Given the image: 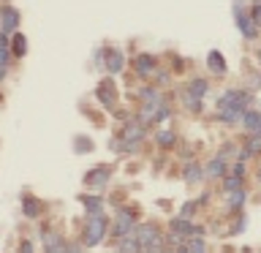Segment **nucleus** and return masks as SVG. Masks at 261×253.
<instances>
[{
    "instance_id": "3",
    "label": "nucleus",
    "mask_w": 261,
    "mask_h": 253,
    "mask_svg": "<svg viewBox=\"0 0 261 253\" xmlns=\"http://www.w3.org/2000/svg\"><path fill=\"white\" fill-rule=\"evenodd\" d=\"M134 234L139 237V242H142V245L163 242V237H161V232H158V226H155V223H139L134 229Z\"/></svg>"
},
{
    "instance_id": "23",
    "label": "nucleus",
    "mask_w": 261,
    "mask_h": 253,
    "mask_svg": "<svg viewBox=\"0 0 261 253\" xmlns=\"http://www.w3.org/2000/svg\"><path fill=\"white\" fill-rule=\"evenodd\" d=\"M139 95H142L144 104H163V101H161V93H158V90H155L152 85L142 87V93H139Z\"/></svg>"
},
{
    "instance_id": "18",
    "label": "nucleus",
    "mask_w": 261,
    "mask_h": 253,
    "mask_svg": "<svg viewBox=\"0 0 261 253\" xmlns=\"http://www.w3.org/2000/svg\"><path fill=\"white\" fill-rule=\"evenodd\" d=\"M155 68V57L152 55H139L136 57V73L139 77H150Z\"/></svg>"
},
{
    "instance_id": "39",
    "label": "nucleus",
    "mask_w": 261,
    "mask_h": 253,
    "mask_svg": "<svg viewBox=\"0 0 261 253\" xmlns=\"http://www.w3.org/2000/svg\"><path fill=\"white\" fill-rule=\"evenodd\" d=\"M163 253H177V250L171 248V245H163Z\"/></svg>"
},
{
    "instance_id": "31",
    "label": "nucleus",
    "mask_w": 261,
    "mask_h": 253,
    "mask_svg": "<svg viewBox=\"0 0 261 253\" xmlns=\"http://www.w3.org/2000/svg\"><path fill=\"white\" fill-rule=\"evenodd\" d=\"M185 106H188L191 112H199V109H201V101H199V98H193V95H188V93H185Z\"/></svg>"
},
{
    "instance_id": "36",
    "label": "nucleus",
    "mask_w": 261,
    "mask_h": 253,
    "mask_svg": "<svg viewBox=\"0 0 261 253\" xmlns=\"http://www.w3.org/2000/svg\"><path fill=\"white\" fill-rule=\"evenodd\" d=\"M231 174H240V177H245V163H242V161H237L234 166H231Z\"/></svg>"
},
{
    "instance_id": "6",
    "label": "nucleus",
    "mask_w": 261,
    "mask_h": 253,
    "mask_svg": "<svg viewBox=\"0 0 261 253\" xmlns=\"http://www.w3.org/2000/svg\"><path fill=\"white\" fill-rule=\"evenodd\" d=\"M16 24H19V11L14 6L0 8V33H14Z\"/></svg>"
},
{
    "instance_id": "4",
    "label": "nucleus",
    "mask_w": 261,
    "mask_h": 253,
    "mask_svg": "<svg viewBox=\"0 0 261 253\" xmlns=\"http://www.w3.org/2000/svg\"><path fill=\"white\" fill-rule=\"evenodd\" d=\"M134 229H136V218L128 210H120L117 218H114V234L125 237V234H134Z\"/></svg>"
},
{
    "instance_id": "24",
    "label": "nucleus",
    "mask_w": 261,
    "mask_h": 253,
    "mask_svg": "<svg viewBox=\"0 0 261 253\" xmlns=\"http://www.w3.org/2000/svg\"><path fill=\"white\" fill-rule=\"evenodd\" d=\"M11 49H14V55H16V57H22L24 52H28V38H24L22 33H16L14 41H11Z\"/></svg>"
},
{
    "instance_id": "22",
    "label": "nucleus",
    "mask_w": 261,
    "mask_h": 253,
    "mask_svg": "<svg viewBox=\"0 0 261 253\" xmlns=\"http://www.w3.org/2000/svg\"><path fill=\"white\" fill-rule=\"evenodd\" d=\"M245 185V177H240V174H226L223 177V191L228 193V191H240V188Z\"/></svg>"
},
{
    "instance_id": "10",
    "label": "nucleus",
    "mask_w": 261,
    "mask_h": 253,
    "mask_svg": "<svg viewBox=\"0 0 261 253\" xmlns=\"http://www.w3.org/2000/svg\"><path fill=\"white\" fill-rule=\"evenodd\" d=\"M106 68H109V73H120L125 68V55L120 49H106Z\"/></svg>"
},
{
    "instance_id": "42",
    "label": "nucleus",
    "mask_w": 261,
    "mask_h": 253,
    "mask_svg": "<svg viewBox=\"0 0 261 253\" xmlns=\"http://www.w3.org/2000/svg\"><path fill=\"white\" fill-rule=\"evenodd\" d=\"M258 63H261V49H258Z\"/></svg>"
},
{
    "instance_id": "15",
    "label": "nucleus",
    "mask_w": 261,
    "mask_h": 253,
    "mask_svg": "<svg viewBox=\"0 0 261 253\" xmlns=\"http://www.w3.org/2000/svg\"><path fill=\"white\" fill-rule=\"evenodd\" d=\"M245 201H248V193H245V188H240V191H228V193H226V204H228V210H231V212L242 210V207H245Z\"/></svg>"
},
{
    "instance_id": "21",
    "label": "nucleus",
    "mask_w": 261,
    "mask_h": 253,
    "mask_svg": "<svg viewBox=\"0 0 261 253\" xmlns=\"http://www.w3.org/2000/svg\"><path fill=\"white\" fill-rule=\"evenodd\" d=\"M79 201L87 207V212H101L103 210V199H101V196H79Z\"/></svg>"
},
{
    "instance_id": "8",
    "label": "nucleus",
    "mask_w": 261,
    "mask_h": 253,
    "mask_svg": "<svg viewBox=\"0 0 261 253\" xmlns=\"http://www.w3.org/2000/svg\"><path fill=\"white\" fill-rule=\"evenodd\" d=\"M207 68H210L212 73H218V77H226L228 65H226V57H223V52L212 49V52L207 55Z\"/></svg>"
},
{
    "instance_id": "29",
    "label": "nucleus",
    "mask_w": 261,
    "mask_h": 253,
    "mask_svg": "<svg viewBox=\"0 0 261 253\" xmlns=\"http://www.w3.org/2000/svg\"><path fill=\"white\" fill-rule=\"evenodd\" d=\"M196 207H199V201H185L182 210H179V215H182V218H191L193 212H196Z\"/></svg>"
},
{
    "instance_id": "40",
    "label": "nucleus",
    "mask_w": 261,
    "mask_h": 253,
    "mask_svg": "<svg viewBox=\"0 0 261 253\" xmlns=\"http://www.w3.org/2000/svg\"><path fill=\"white\" fill-rule=\"evenodd\" d=\"M256 180L261 183V161H258V171H256Z\"/></svg>"
},
{
    "instance_id": "17",
    "label": "nucleus",
    "mask_w": 261,
    "mask_h": 253,
    "mask_svg": "<svg viewBox=\"0 0 261 253\" xmlns=\"http://www.w3.org/2000/svg\"><path fill=\"white\" fill-rule=\"evenodd\" d=\"M155 142H158L163 150H169V147L177 144V134L171 128H161V131H155Z\"/></svg>"
},
{
    "instance_id": "11",
    "label": "nucleus",
    "mask_w": 261,
    "mask_h": 253,
    "mask_svg": "<svg viewBox=\"0 0 261 253\" xmlns=\"http://www.w3.org/2000/svg\"><path fill=\"white\" fill-rule=\"evenodd\" d=\"M237 28H240V33L245 38H256L258 36V24L250 19V16H242L240 11H237Z\"/></svg>"
},
{
    "instance_id": "7",
    "label": "nucleus",
    "mask_w": 261,
    "mask_h": 253,
    "mask_svg": "<svg viewBox=\"0 0 261 253\" xmlns=\"http://www.w3.org/2000/svg\"><path fill=\"white\" fill-rule=\"evenodd\" d=\"M226 174H228V166H226V161L220 158V155H218V158H212L207 166H204V177H207V180H223Z\"/></svg>"
},
{
    "instance_id": "30",
    "label": "nucleus",
    "mask_w": 261,
    "mask_h": 253,
    "mask_svg": "<svg viewBox=\"0 0 261 253\" xmlns=\"http://www.w3.org/2000/svg\"><path fill=\"white\" fill-rule=\"evenodd\" d=\"M169 117H171V109H169L166 104H161V106H158V112H155V122H161V120H169Z\"/></svg>"
},
{
    "instance_id": "38",
    "label": "nucleus",
    "mask_w": 261,
    "mask_h": 253,
    "mask_svg": "<svg viewBox=\"0 0 261 253\" xmlns=\"http://www.w3.org/2000/svg\"><path fill=\"white\" fill-rule=\"evenodd\" d=\"M174 250H177V253H191V250H188V245H185V242H182V245H177Z\"/></svg>"
},
{
    "instance_id": "26",
    "label": "nucleus",
    "mask_w": 261,
    "mask_h": 253,
    "mask_svg": "<svg viewBox=\"0 0 261 253\" xmlns=\"http://www.w3.org/2000/svg\"><path fill=\"white\" fill-rule=\"evenodd\" d=\"M98 98H101L103 106H112V104H114V90L109 87V93H106V85H101V90H98Z\"/></svg>"
},
{
    "instance_id": "41",
    "label": "nucleus",
    "mask_w": 261,
    "mask_h": 253,
    "mask_svg": "<svg viewBox=\"0 0 261 253\" xmlns=\"http://www.w3.org/2000/svg\"><path fill=\"white\" fill-rule=\"evenodd\" d=\"M6 77V68H3V65H0V79H3Z\"/></svg>"
},
{
    "instance_id": "16",
    "label": "nucleus",
    "mask_w": 261,
    "mask_h": 253,
    "mask_svg": "<svg viewBox=\"0 0 261 253\" xmlns=\"http://www.w3.org/2000/svg\"><path fill=\"white\" fill-rule=\"evenodd\" d=\"M122 139H125V142H142L144 139V125H139V122H128L125 128H122Z\"/></svg>"
},
{
    "instance_id": "28",
    "label": "nucleus",
    "mask_w": 261,
    "mask_h": 253,
    "mask_svg": "<svg viewBox=\"0 0 261 253\" xmlns=\"http://www.w3.org/2000/svg\"><path fill=\"white\" fill-rule=\"evenodd\" d=\"M237 153H240V147L228 142V144H223V147H220V153H218V155H220V158L226 161V158H231V155H237Z\"/></svg>"
},
{
    "instance_id": "5",
    "label": "nucleus",
    "mask_w": 261,
    "mask_h": 253,
    "mask_svg": "<svg viewBox=\"0 0 261 253\" xmlns=\"http://www.w3.org/2000/svg\"><path fill=\"white\" fill-rule=\"evenodd\" d=\"M169 229L174 234H179V237H193V234H201V229H196L193 223H191V218H182V215H177V218H171L169 220Z\"/></svg>"
},
{
    "instance_id": "37",
    "label": "nucleus",
    "mask_w": 261,
    "mask_h": 253,
    "mask_svg": "<svg viewBox=\"0 0 261 253\" xmlns=\"http://www.w3.org/2000/svg\"><path fill=\"white\" fill-rule=\"evenodd\" d=\"M19 253H33V242L30 240H22L19 242Z\"/></svg>"
},
{
    "instance_id": "35",
    "label": "nucleus",
    "mask_w": 261,
    "mask_h": 253,
    "mask_svg": "<svg viewBox=\"0 0 261 253\" xmlns=\"http://www.w3.org/2000/svg\"><path fill=\"white\" fill-rule=\"evenodd\" d=\"M245 226H248V220H245V215H240V220L234 223V229H231V232H234V234H237V232H245Z\"/></svg>"
},
{
    "instance_id": "14",
    "label": "nucleus",
    "mask_w": 261,
    "mask_h": 253,
    "mask_svg": "<svg viewBox=\"0 0 261 253\" xmlns=\"http://www.w3.org/2000/svg\"><path fill=\"white\" fill-rule=\"evenodd\" d=\"M41 210H44V207H41V201L36 199V196H28V193L22 196V212H24V218H38Z\"/></svg>"
},
{
    "instance_id": "19",
    "label": "nucleus",
    "mask_w": 261,
    "mask_h": 253,
    "mask_svg": "<svg viewBox=\"0 0 261 253\" xmlns=\"http://www.w3.org/2000/svg\"><path fill=\"white\" fill-rule=\"evenodd\" d=\"M207 90H210V82L207 79H191V85H188V95H193V98H201L207 95Z\"/></svg>"
},
{
    "instance_id": "25",
    "label": "nucleus",
    "mask_w": 261,
    "mask_h": 253,
    "mask_svg": "<svg viewBox=\"0 0 261 253\" xmlns=\"http://www.w3.org/2000/svg\"><path fill=\"white\" fill-rule=\"evenodd\" d=\"M245 150H248L250 155H258V153H261V136L250 134V139H248V142H245Z\"/></svg>"
},
{
    "instance_id": "33",
    "label": "nucleus",
    "mask_w": 261,
    "mask_h": 253,
    "mask_svg": "<svg viewBox=\"0 0 261 253\" xmlns=\"http://www.w3.org/2000/svg\"><path fill=\"white\" fill-rule=\"evenodd\" d=\"M46 253H68V242H57V245H52V248H46Z\"/></svg>"
},
{
    "instance_id": "34",
    "label": "nucleus",
    "mask_w": 261,
    "mask_h": 253,
    "mask_svg": "<svg viewBox=\"0 0 261 253\" xmlns=\"http://www.w3.org/2000/svg\"><path fill=\"white\" fill-rule=\"evenodd\" d=\"M250 19H253V22H256L258 28H261V3H256V6H253V11H250Z\"/></svg>"
},
{
    "instance_id": "27",
    "label": "nucleus",
    "mask_w": 261,
    "mask_h": 253,
    "mask_svg": "<svg viewBox=\"0 0 261 253\" xmlns=\"http://www.w3.org/2000/svg\"><path fill=\"white\" fill-rule=\"evenodd\" d=\"M73 147H76V153H90V150H93V142H90V139H85V136H76Z\"/></svg>"
},
{
    "instance_id": "32",
    "label": "nucleus",
    "mask_w": 261,
    "mask_h": 253,
    "mask_svg": "<svg viewBox=\"0 0 261 253\" xmlns=\"http://www.w3.org/2000/svg\"><path fill=\"white\" fill-rule=\"evenodd\" d=\"M142 253H163V242H152V245H142Z\"/></svg>"
},
{
    "instance_id": "2",
    "label": "nucleus",
    "mask_w": 261,
    "mask_h": 253,
    "mask_svg": "<svg viewBox=\"0 0 261 253\" xmlns=\"http://www.w3.org/2000/svg\"><path fill=\"white\" fill-rule=\"evenodd\" d=\"M106 229H109V218L101 212H90L87 215V226H85V237H82V245H87V248H95L98 242L106 237Z\"/></svg>"
},
{
    "instance_id": "1",
    "label": "nucleus",
    "mask_w": 261,
    "mask_h": 253,
    "mask_svg": "<svg viewBox=\"0 0 261 253\" xmlns=\"http://www.w3.org/2000/svg\"><path fill=\"white\" fill-rule=\"evenodd\" d=\"M250 93L248 90H240V87H231L226 90L223 95L218 98V120L220 122H240L242 114L250 109Z\"/></svg>"
},
{
    "instance_id": "20",
    "label": "nucleus",
    "mask_w": 261,
    "mask_h": 253,
    "mask_svg": "<svg viewBox=\"0 0 261 253\" xmlns=\"http://www.w3.org/2000/svg\"><path fill=\"white\" fill-rule=\"evenodd\" d=\"M188 250L191 253H210V248H207V240H204L201 234H193V237H188Z\"/></svg>"
},
{
    "instance_id": "13",
    "label": "nucleus",
    "mask_w": 261,
    "mask_h": 253,
    "mask_svg": "<svg viewBox=\"0 0 261 253\" xmlns=\"http://www.w3.org/2000/svg\"><path fill=\"white\" fill-rule=\"evenodd\" d=\"M117 253H142V242H139L136 234H125L117 242Z\"/></svg>"
},
{
    "instance_id": "12",
    "label": "nucleus",
    "mask_w": 261,
    "mask_h": 253,
    "mask_svg": "<svg viewBox=\"0 0 261 253\" xmlns=\"http://www.w3.org/2000/svg\"><path fill=\"white\" fill-rule=\"evenodd\" d=\"M182 180L188 185H196V183H201L204 180V166H199V163H188V166L182 169Z\"/></svg>"
},
{
    "instance_id": "9",
    "label": "nucleus",
    "mask_w": 261,
    "mask_h": 253,
    "mask_svg": "<svg viewBox=\"0 0 261 253\" xmlns=\"http://www.w3.org/2000/svg\"><path fill=\"white\" fill-rule=\"evenodd\" d=\"M109 177H112V171H109V169H106V166H98V169H93V171H87V174H85V185L101 188V185L109 183Z\"/></svg>"
}]
</instances>
